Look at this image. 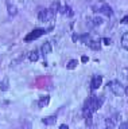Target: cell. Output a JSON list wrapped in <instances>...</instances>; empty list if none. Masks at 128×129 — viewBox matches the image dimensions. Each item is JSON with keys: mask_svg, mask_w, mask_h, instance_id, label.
Returning a JSON list of instances; mask_svg holds the SVG:
<instances>
[{"mask_svg": "<svg viewBox=\"0 0 128 129\" xmlns=\"http://www.w3.org/2000/svg\"><path fill=\"white\" fill-rule=\"evenodd\" d=\"M108 87H109V90L113 93V94H116V95L125 94V87H124L119 81H111V82L108 83Z\"/></svg>", "mask_w": 128, "mask_h": 129, "instance_id": "1", "label": "cell"}, {"mask_svg": "<svg viewBox=\"0 0 128 129\" xmlns=\"http://www.w3.org/2000/svg\"><path fill=\"white\" fill-rule=\"evenodd\" d=\"M54 14L55 12L51 10V8H49V10H42V11H39V14H38V19L41 20V22H50V20L54 19Z\"/></svg>", "mask_w": 128, "mask_h": 129, "instance_id": "2", "label": "cell"}, {"mask_svg": "<svg viewBox=\"0 0 128 129\" xmlns=\"http://www.w3.org/2000/svg\"><path fill=\"white\" fill-rule=\"evenodd\" d=\"M46 32V30H43V28H35L34 31H31L30 34H27L26 35V38L24 40L26 42H30V40H35V39H38L39 36H42L43 34Z\"/></svg>", "mask_w": 128, "mask_h": 129, "instance_id": "3", "label": "cell"}, {"mask_svg": "<svg viewBox=\"0 0 128 129\" xmlns=\"http://www.w3.org/2000/svg\"><path fill=\"white\" fill-rule=\"evenodd\" d=\"M120 120V114L117 113V114H113L112 117H109V118L105 120V125H107V129H115L116 124H117V121Z\"/></svg>", "mask_w": 128, "mask_h": 129, "instance_id": "4", "label": "cell"}, {"mask_svg": "<svg viewBox=\"0 0 128 129\" xmlns=\"http://www.w3.org/2000/svg\"><path fill=\"white\" fill-rule=\"evenodd\" d=\"M94 10L96 11H100L101 14H104V15H107V16H112V8L108 6V4H101L100 7H94Z\"/></svg>", "mask_w": 128, "mask_h": 129, "instance_id": "5", "label": "cell"}, {"mask_svg": "<svg viewBox=\"0 0 128 129\" xmlns=\"http://www.w3.org/2000/svg\"><path fill=\"white\" fill-rule=\"evenodd\" d=\"M101 82H103V77H101V75H94L93 78H92V83H90L92 90L98 89L100 86H101Z\"/></svg>", "mask_w": 128, "mask_h": 129, "instance_id": "6", "label": "cell"}, {"mask_svg": "<svg viewBox=\"0 0 128 129\" xmlns=\"http://www.w3.org/2000/svg\"><path fill=\"white\" fill-rule=\"evenodd\" d=\"M51 51H53V46H51L50 42H45V43L42 44V47H41L42 55H49Z\"/></svg>", "mask_w": 128, "mask_h": 129, "instance_id": "7", "label": "cell"}, {"mask_svg": "<svg viewBox=\"0 0 128 129\" xmlns=\"http://www.w3.org/2000/svg\"><path fill=\"white\" fill-rule=\"evenodd\" d=\"M59 12L65 16H73V11L69 6H63V7H59Z\"/></svg>", "mask_w": 128, "mask_h": 129, "instance_id": "8", "label": "cell"}, {"mask_svg": "<svg viewBox=\"0 0 128 129\" xmlns=\"http://www.w3.org/2000/svg\"><path fill=\"white\" fill-rule=\"evenodd\" d=\"M55 121H57V117L55 116H47V117H45V118L42 120V122L45 125H54Z\"/></svg>", "mask_w": 128, "mask_h": 129, "instance_id": "9", "label": "cell"}, {"mask_svg": "<svg viewBox=\"0 0 128 129\" xmlns=\"http://www.w3.org/2000/svg\"><path fill=\"white\" fill-rule=\"evenodd\" d=\"M88 47H90L92 50H100V47H101V46H100V42H98L97 39H96V40L92 39L90 42H89V44H88Z\"/></svg>", "mask_w": 128, "mask_h": 129, "instance_id": "10", "label": "cell"}, {"mask_svg": "<svg viewBox=\"0 0 128 129\" xmlns=\"http://www.w3.org/2000/svg\"><path fill=\"white\" fill-rule=\"evenodd\" d=\"M121 46L125 48V50H128V31H125L121 36Z\"/></svg>", "mask_w": 128, "mask_h": 129, "instance_id": "11", "label": "cell"}, {"mask_svg": "<svg viewBox=\"0 0 128 129\" xmlns=\"http://www.w3.org/2000/svg\"><path fill=\"white\" fill-rule=\"evenodd\" d=\"M49 101H50V97H49V95H43L42 98L38 101V105L43 108V106H46V105L49 104Z\"/></svg>", "mask_w": 128, "mask_h": 129, "instance_id": "12", "label": "cell"}, {"mask_svg": "<svg viewBox=\"0 0 128 129\" xmlns=\"http://www.w3.org/2000/svg\"><path fill=\"white\" fill-rule=\"evenodd\" d=\"M8 86H10V82H8V78H4L0 82V90H3V91H6V90H8Z\"/></svg>", "mask_w": 128, "mask_h": 129, "instance_id": "13", "label": "cell"}, {"mask_svg": "<svg viewBox=\"0 0 128 129\" xmlns=\"http://www.w3.org/2000/svg\"><path fill=\"white\" fill-rule=\"evenodd\" d=\"M29 59L31 60V62H37V60L39 59V54L38 51H31L29 54Z\"/></svg>", "mask_w": 128, "mask_h": 129, "instance_id": "14", "label": "cell"}, {"mask_svg": "<svg viewBox=\"0 0 128 129\" xmlns=\"http://www.w3.org/2000/svg\"><path fill=\"white\" fill-rule=\"evenodd\" d=\"M8 14L11 15V16H15L18 14V8L14 6V4H8Z\"/></svg>", "mask_w": 128, "mask_h": 129, "instance_id": "15", "label": "cell"}, {"mask_svg": "<svg viewBox=\"0 0 128 129\" xmlns=\"http://www.w3.org/2000/svg\"><path fill=\"white\" fill-rule=\"evenodd\" d=\"M90 20H92V26H100V24L103 23V19L98 18V16H94V18L90 19Z\"/></svg>", "mask_w": 128, "mask_h": 129, "instance_id": "16", "label": "cell"}, {"mask_svg": "<svg viewBox=\"0 0 128 129\" xmlns=\"http://www.w3.org/2000/svg\"><path fill=\"white\" fill-rule=\"evenodd\" d=\"M77 60L75 59H71V60H69V62H67V64H66V67L69 69V70H71V69H75V66H77Z\"/></svg>", "mask_w": 128, "mask_h": 129, "instance_id": "17", "label": "cell"}, {"mask_svg": "<svg viewBox=\"0 0 128 129\" xmlns=\"http://www.w3.org/2000/svg\"><path fill=\"white\" fill-rule=\"evenodd\" d=\"M84 117H85V120H86V124L90 125L92 124V114H84Z\"/></svg>", "mask_w": 128, "mask_h": 129, "instance_id": "18", "label": "cell"}, {"mask_svg": "<svg viewBox=\"0 0 128 129\" xmlns=\"http://www.w3.org/2000/svg\"><path fill=\"white\" fill-rule=\"evenodd\" d=\"M119 129H128V122H121L119 125Z\"/></svg>", "mask_w": 128, "mask_h": 129, "instance_id": "19", "label": "cell"}, {"mask_svg": "<svg viewBox=\"0 0 128 129\" xmlns=\"http://www.w3.org/2000/svg\"><path fill=\"white\" fill-rule=\"evenodd\" d=\"M103 42L105 43V44H111L112 40H111V38H104V39H103Z\"/></svg>", "mask_w": 128, "mask_h": 129, "instance_id": "20", "label": "cell"}, {"mask_svg": "<svg viewBox=\"0 0 128 129\" xmlns=\"http://www.w3.org/2000/svg\"><path fill=\"white\" fill-rule=\"evenodd\" d=\"M121 23H123V24H125V23H128V15H127V16H124V18L121 19Z\"/></svg>", "mask_w": 128, "mask_h": 129, "instance_id": "21", "label": "cell"}, {"mask_svg": "<svg viewBox=\"0 0 128 129\" xmlns=\"http://www.w3.org/2000/svg\"><path fill=\"white\" fill-rule=\"evenodd\" d=\"M81 60H82V62H84V63H85V62H88V60H89V58H88V56H86V55H84V56H82V58H81Z\"/></svg>", "mask_w": 128, "mask_h": 129, "instance_id": "22", "label": "cell"}, {"mask_svg": "<svg viewBox=\"0 0 128 129\" xmlns=\"http://www.w3.org/2000/svg\"><path fill=\"white\" fill-rule=\"evenodd\" d=\"M59 129H69V126H67L66 124H62L61 126H59Z\"/></svg>", "mask_w": 128, "mask_h": 129, "instance_id": "23", "label": "cell"}, {"mask_svg": "<svg viewBox=\"0 0 128 129\" xmlns=\"http://www.w3.org/2000/svg\"><path fill=\"white\" fill-rule=\"evenodd\" d=\"M125 94H128V86L125 87Z\"/></svg>", "mask_w": 128, "mask_h": 129, "instance_id": "24", "label": "cell"}, {"mask_svg": "<svg viewBox=\"0 0 128 129\" xmlns=\"http://www.w3.org/2000/svg\"><path fill=\"white\" fill-rule=\"evenodd\" d=\"M100 2H103V3H104V2H107V0H100Z\"/></svg>", "mask_w": 128, "mask_h": 129, "instance_id": "25", "label": "cell"}]
</instances>
